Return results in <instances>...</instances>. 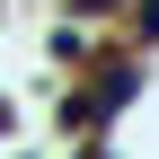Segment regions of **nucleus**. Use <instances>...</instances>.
<instances>
[{
	"label": "nucleus",
	"instance_id": "f257e3e1",
	"mask_svg": "<svg viewBox=\"0 0 159 159\" xmlns=\"http://www.w3.org/2000/svg\"><path fill=\"white\" fill-rule=\"evenodd\" d=\"M124 97H133V71L115 62V71H97V80H89L80 97H62V124H89V133H97V124H106L115 106H124Z\"/></svg>",
	"mask_w": 159,
	"mask_h": 159
},
{
	"label": "nucleus",
	"instance_id": "f03ea898",
	"mask_svg": "<svg viewBox=\"0 0 159 159\" xmlns=\"http://www.w3.org/2000/svg\"><path fill=\"white\" fill-rule=\"evenodd\" d=\"M133 35H142V44H159V0H133Z\"/></svg>",
	"mask_w": 159,
	"mask_h": 159
}]
</instances>
